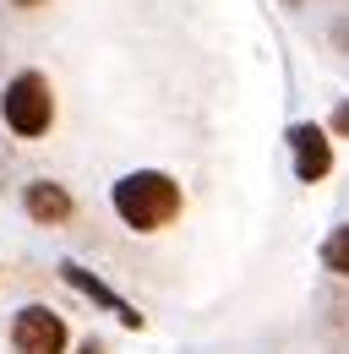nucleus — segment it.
Masks as SVG:
<instances>
[{
  "instance_id": "obj_1",
  "label": "nucleus",
  "mask_w": 349,
  "mask_h": 354,
  "mask_svg": "<svg viewBox=\"0 0 349 354\" xmlns=\"http://www.w3.org/2000/svg\"><path fill=\"white\" fill-rule=\"evenodd\" d=\"M109 207H115V218L126 223L131 234H159V229H170L180 218L186 191L164 169H131V175H120L109 185Z\"/></svg>"
},
{
  "instance_id": "obj_8",
  "label": "nucleus",
  "mask_w": 349,
  "mask_h": 354,
  "mask_svg": "<svg viewBox=\"0 0 349 354\" xmlns=\"http://www.w3.org/2000/svg\"><path fill=\"white\" fill-rule=\"evenodd\" d=\"M328 136H344V142H349V104H339V109H333V120H328Z\"/></svg>"
},
{
  "instance_id": "obj_10",
  "label": "nucleus",
  "mask_w": 349,
  "mask_h": 354,
  "mask_svg": "<svg viewBox=\"0 0 349 354\" xmlns=\"http://www.w3.org/2000/svg\"><path fill=\"white\" fill-rule=\"evenodd\" d=\"M17 11H33V6H49V0H11Z\"/></svg>"
},
{
  "instance_id": "obj_4",
  "label": "nucleus",
  "mask_w": 349,
  "mask_h": 354,
  "mask_svg": "<svg viewBox=\"0 0 349 354\" xmlns=\"http://www.w3.org/2000/svg\"><path fill=\"white\" fill-rule=\"evenodd\" d=\"M289 158H295V180L301 185L328 180L333 175V136H328V126H316V120L289 126Z\"/></svg>"
},
{
  "instance_id": "obj_9",
  "label": "nucleus",
  "mask_w": 349,
  "mask_h": 354,
  "mask_svg": "<svg viewBox=\"0 0 349 354\" xmlns=\"http://www.w3.org/2000/svg\"><path fill=\"white\" fill-rule=\"evenodd\" d=\"M77 354H109V349H104V338H82V344H77Z\"/></svg>"
},
{
  "instance_id": "obj_2",
  "label": "nucleus",
  "mask_w": 349,
  "mask_h": 354,
  "mask_svg": "<svg viewBox=\"0 0 349 354\" xmlns=\"http://www.w3.org/2000/svg\"><path fill=\"white\" fill-rule=\"evenodd\" d=\"M0 120L22 142L49 136V126H55V88H49V77L44 71H17L6 82V93H0Z\"/></svg>"
},
{
  "instance_id": "obj_3",
  "label": "nucleus",
  "mask_w": 349,
  "mask_h": 354,
  "mask_svg": "<svg viewBox=\"0 0 349 354\" xmlns=\"http://www.w3.org/2000/svg\"><path fill=\"white\" fill-rule=\"evenodd\" d=\"M11 354H66L71 349V327L55 306H22L6 327Z\"/></svg>"
},
{
  "instance_id": "obj_6",
  "label": "nucleus",
  "mask_w": 349,
  "mask_h": 354,
  "mask_svg": "<svg viewBox=\"0 0 349 354\" xmlns=\"http://www.w3.org/2000/svg\"><path fill=\"white\" fill-rule=\"evenodd\" d=\"M22 213L39 223V229H60V223L77 218V202L60 180H28L22 185Z\"/></svg>"
},
{
  "instance_id": "obj_5",
  "label": "nucleus",
  "mask_w": 349,
  "mask_h": 354,
  "mask_svg": "<svg viewBox=\"0 0 349 354\" xmlns=\"http://www.w3.org/2000/svg\"><path fill=\"white\" fill-rule=\"evenodd\" d=\"M60 283H66V289H77L82 300H93L98 310L120 316V327H131V333H142V327H147V316L131 306V300H120V295H115V289H109V283H104L98 272H87L82 262H60Z\"/></svg>"
},
{
  "instance_id": "obj_7",
  "label": "nucleus",
  "mask_w": 349,
  "mask_h": 354,
  "mask_svg": "<svg viewBox=\"0 0 349 354\" xmlns=\"http://www.w3.org/2000/svg\"><path fill=\"white\" fill-rule=\"evenodd\" d=\"M316 257H322V267H328L333 278H349V223H339V229L322 240V251H316Z\"/></svg>"
}]
</instances>
